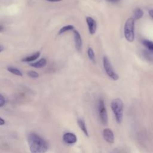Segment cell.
Returning <instances> with one entry per match:
<instances>
[{"mask_svg":"<svg viewBox=\"0 0 153 153\" xmlns=\"http://www.w3.org/2000/svg\"><path fill=\"white\" fill-rule=\"evenodd\" d=\"M27 142L31 152L43 153L48 149L47 142L35 133L28 134Z\"/></svg>","mask_w":153,"mask_h":153,"instance_id":"1","label":"cell"},{"mask_svg":"<svg viewBox=\"0 0 153 153\" xmlns=\"http://www.w3.org/2000/svg\"><path fill=\"white\" fill-rule=\"evenodd\" d=\"M111 107L114 112L116 121L118 123H121L123 115V103L120 99H115L111 103Z\"/></svg>","mask_w":153,"mask_h":153,"instance_id":"2","label":"cell"},{"mask_svg":"<svg viewBox=\"0 0 153 153\" xmlns=\"http://www.w3.org/2000/svg\"><path fill=\"white\" fill-rule=\"evenodd\" d=\"M134 19L133 17L128 18L125 23L124 33L126 39L129 42H133L134 38Z\"/></svg>","mask_w":153,"mask_h":153,"instance_id":"3","label":"cell"},{"mask_svg":"<svg viewBox=\"0 0 153 153\" xmlns=\"http://www.w3.org/2000/svg\"><path fill=\"white\" fill-rule=\"evenodd\" d=\"M103 63L104 69H105L106 74L109 75V76L114 80H117L118 79L119 76L114 71V69L112 67V65L107 57H106V56L103 57Z\"/></svg>","mask_w":153,"mask_h":153,"instance_id":"4","label":"cell"},{"mask_svg":"<svg viewBox=\"0 0 153 153\" xmlns=\"http://www.w3.org/2000/svg\"><path fill=\"white\" fill-rule=\"evenodd\" d=\"M99 112L102 123L104 125H106L108 123V116L105 106V103L102 99H100L99 102Z\"/></svg>","mask_w":153,"mask_h":153,"instance_id":"5","label":"cell"},{"mask_svg":"<svg viewBox=\"0 0 153 153\" xmlns=\"http://www.w3.org/2000/svg\"><path fill=\"white\" fill-rule=\"evenodd\" d=\"M63 141L68 144H73L75 143L76 140L77 138L75 134L72 133H66L63 136Z\"/></svg>","mask_w":153,"mask_h":153,"instance_id":"6","label":"cell"},{"mask_svg":"<svg viewBox=\"0 0 153 153\" xmlns=\"http://www.w3.org/2000/svg\"><path fill=\"white\" fill-rule=\"evenodd\" d=\"M103 137L105 140L110 143H113L114 142L115 137L112 131L109 128H105L103 131Z\"/></svg>","mask_w":153,"mask_h":153,"instance_id":"7","label":"cell"},{"mask_svg":"<svg viewBox=\"0 0 153 153\" xmlns=\"http://www.w3.org/2000/svg\"><path fill=\"white\" fill-rule=\"evenodd\" d=\"M86 22L90 34H94L96 32L97 29V25L96 21L92 17H87L86 18Z\"/></svg>","mask_w":153,"mask_h":153,"instance_id":"8","label":"cell"},{"mask_svg":"<svg viewBox=\"0 0 153 153\" xmlns=\"http://www.w3.org/2000/svg\"><path fill=\"white\" fill-rule=\"evenodd\" d=\"M74 39L75 42V46L78 52L81 53L82 50V39L79 33L77 30L74 31Z\"/></svg>","mask_w":153,"mask_h":153,"instance_id":"9","label":"cell"},{"mask_svg":"<svg viewBox=\"0 0 153 153\" xmlns=\"http://www.w3.org/2000/svg\"><path fill=\"white\" fill-rule=\"evenodd\" d=\"M46 63H47L46 60L45 59L42 58L36 62H32V63H30L29 65L32 67H34L35 68H40L44 67L46 65Z\"/></svg>","mask_w":153,"mask_h":153,"instance_id":"10","label":"cell"},{"mask_svg":"<svg viewBox=\"0 0 153 153\" xmlns=\"http://www.w3.org/2000/svg\"><path fill=\"white\" fill-rule=\"evenodd\" d=\"M77 123H78V126H79L80 128L81 129V130L82 131V132L87 136H88V131H87V129L86 128V126H85V122L84 121H83L82 119L81 118H78L77 120Z\"/></svg>","mask_w":153,"mask_h":153,"instance_id":"11","label":"cell"},{"mask_svg":"<svg viewBox=\"0 0 153 153\" xmlns=\"http://www.w3.org/2000/svg\"><path fill=\"white\" fill-rule=\"evenodd\" d=\"M39 55H40V53L39 52H36V53H35V54H33L31 56H27V57H26L23 58L22 59V61L25 62H33V61L35 60L36 59H38L39 57Z\"/></svg>","mask_w":153,"mask_h":153,"instance_id":"12","label":"cell"},{"mask_svg":"<svg viewBox=\"0 0 153 153\" xmlns=\"http://www.w3.org/2000/svg\"><path fill=\"white\" fill-rule=\"evenodd\" d=\"M142 44L145 45L150 51L153 52V42L150 41L149 40L144 39L142 41Z\"/></svg>","mask_w":153,"mask_h":153,"instance_id":"13","label":"cell"},{"mask_svg":"<svg viewBox=\"0 0 153 153\" xmlns=\"http://www.w3.org/2000/svg\"><path fill=\"white\" fill-rule=\"evenodd\" d=\"M143 15V11L139 8H137L136 9H135L134 11V17L135 19H140Z\"/></svg>","mask_w":153,"mask_h":153,"instance_id":"14","label":"cell"},{"mask_svg":"<svg viewBox=\"0 0 153 153\" xmlns=\"http://www.w3.org/2000/svg\"><path fill=\"white\" fill-rule=\"evenodd\" d=\"M7 70L10 72H11V73H12V74H13L14 75H18V76H22V72L19 69H17L16 68H13V67L10 66V67H8L7 68Z\"/></svg>","mask_w":153,"mask_h":153,"instance_id":"15","label":"cell"},{"mask_svg":"<svg viewBox=\"0 0 153 153\" xmlns=\"http://www.w3.org/2000/svg\"><path fill=\"white\" fill-rule=\"evenodd\" d=\"M87 54H88V56L89 57V59L91 60V62H93V63L95 62V56H94V51L93 50H92L91 48L89 47L88 48V50H87Z\"/></svg>","mask_w":153,"mask_h":153,"instance_id":"16","label":"cell"},{"mask_svg":"<svg viewBox=\"0 0 153 153\" xmlns=\"http://www.w3.org/2000/svg\"><path fill=\"white\" fill-rule=\"evenodd\" d=\"M74 29V26L73 25H67V26H65L63 27H62L60 29V30H59V34H62L66 31L68 30H73Z\"/></svg>","mask_w":153,"mask_h":153,"instance_id":"17","label":"cell"},{"mask_svg":"<svg viewBox=\"0 0 153 153\" xmlns=\"http://www.w3.org/2000/svg\"><path fill=\"white\" fill-rule=\"evenodd\" d=\"M27 75L31 77V78H38L39 76V75L38 74L35 72V71H29L27 72Z\"/></svg>","mask_w":153,"mask_h":153,"instance_id":"18","label":"cell"},{"mask_svg":"<svg viewBox=\"0 0 153 153\" xmlns=\"http://www.w3.org/2000/svg\"><path fill=\"white\" fill-rule=\"evenodd\" d=\"M5 99L4 97L2 95L0 94V107L3 106L5 104Z\"/></svg>","mask_w":153,"mask_h":153,"instance_id":"19","label":"cell"},{"mask_svg":"<svg viewBox=\"0 0 153 153\" xmlns=\"http://www.w3.org/2000/svg\"><path fill=\"white\" fill-rule=\"evenodd\" d=\"M108 2H111V3H117L120 0H106Z\"/></svg>","mask_w":153,"mask_h":153,"instance_id":"20","label":"cell"},{"mask_svg":"<svg viewBox=\"0 0 153 153\" xmlns=\"http://www.w3.org/2000/svg\"><path fill=\"white\" fill-rule=\"evenodd\" d=\"M5 124V121L4 119L0 117V125H4Z\"/></svg>","mask_w":153,"mask_h":153,"instance_id":"21","label":"cell"},{"mask_svg":"<svg viewBox=\"0 0 153 153\" xmlns=\"http://www.w3.org/2000/svg\"><path fill=\"white\" fill-rule=\"evenodd\" d=\"M149 14L153 19V10H150L149 11Z\"/></svg>","mask_w":153,"mask_h":153,"instance_id":"22","label":"cell"},{"mask_svg":"<svg viewBox=\"0 0 153 153\" xmlns=\"http://www.w3.org/2000/svg\"><path fill=\"white\" fill-rule=\"evenodd\" d=\"M49 2H59V1H61L62 0H47Z\"/></svg>","mask_w":153,"mask_h":153,"instance_id":"23","label":"cell"},{"mask_svg":"<svg viewBox=\"0 0 153 153\" xmlns=\"http://www.w3.org/2000/svg\"><path fill=\"white\" fill-rule=\"evenodd\" d=\"M3 30H4V27H3V26H1V25H0V32H2Z\"/></svg>","mask_w":153,"mask_h":153,"instance_id":"24","label":"cell"},{"mask_svg":"<svg viewBox=\"0 0 153 153\" xmlns=\"http://www.w3.org/2000/svg\"><path fill=\"white\" fill-rule=\"evenodd\" d=\"M4 50V48H3V47H2V46H0V52H1L2 50Z\"/></svg>","mask_w":153,"mask_h":153,"instance_id":"25","label":"cell"}]
</instances>
